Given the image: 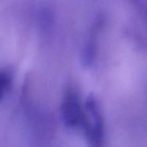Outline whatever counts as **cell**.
<instances>
[{"label":"cell","instance_id":"obj_1","mask_svg":"<svg viewBox=\"0 0 147 147\" xmlns=\"http://www.w3.org/2000/svg\"><path fill=\"white\" fill-rule=\"evenodd\" d=\"M81 127L89 147H105L104 119L98 101L90 93L84 105Z\"/></svg>","mask_w":147,"mask_h":147},{"label":"cell","instance_id":"obj_2","mask_svg":"<svg viewBox=\"0 0 147 147\" xmlns=\"http://www.w3.org/2000/svg\"><path fill=\"white\" fill-rule=\"evenodd\" d=\"M84 107L77 92L67 88L63 96L60 106V116L67 127L76 129L82 126Z\"/></svg>","mask_w":147,"mask_h":147},{"label":"cell","instance_id":"obj_3","mask_svg":"<svg viewBox=\"0 0 147 147\" xmlns=\"http://www.w3.org/2000/svg\"><path fill=\"white\" fill-rule=\"evenodd\" d=\"M96 52V43L91 40L85 45L82 53V62L85 66H89L93 63Z\"/></svg>","mask_w":147,"mask_h":147},{"label":"cell","instance_id":"obj_4","mask_svg":"<svg viewBox=\"0 0 147 147\" xmlns=\"http://www.w3.org/2000/svg\"><path fill=\"white\" fill-rule=\"evenodd\" d=\"M12 76L9 70L0 68V102L11 86Z\"/></svg>","mask_w":147,"mask_h":147}]
</instances>
